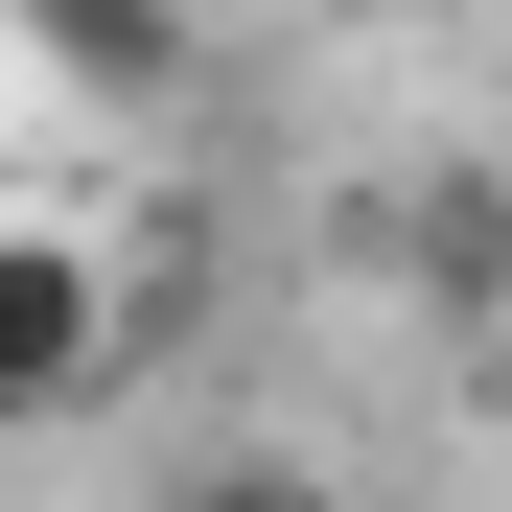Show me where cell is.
<instances>
[{
	"mask_svg": "<svg viewBox=\"0 0 512 512\" xmlns=\"http://www.w3.org/2000/svg\"><path fill=\"white\" fill-rule=\"evenodd\" d=\"M117 350H140L117 256L94 233H0V443H70V419L117 396Z\"/></svg>",
	"mask_w": 512,
	"mask_h": 512,
	"instance_id": "obj_1",
	"label": "cell"
},
{
	"mask_svg": "<svg viewBox=\"0 0 512 512\" xmlns=\"http://www.w3.org/2000/svg\"><path fill=\"white\" fill-rule=\"evenodd\" d=\"M187 512H373V489H326V466H303V443H256V466H210V489H187Z\"/></svg>",
	"mask_w": 512,
	"mask_h": 512,
	"instance_id": "obj_3",
	"label": "cell"
},
{
	"mask_svg": "<svg viewBox=\"0 0 512 512\" xmlns=\"http://www.w3.org/2000/svg\"><path fill=\"white\" fill-rule=\"evenodd\" d=\"M24 24L94 70V94H163V70H187V24H163V0H24Z\"/></svg>",
	"mask_w": 512,
	"mask_h": 512,
	"instance_id": "obj_2",
	"label": "cell"
}]
</instances>
